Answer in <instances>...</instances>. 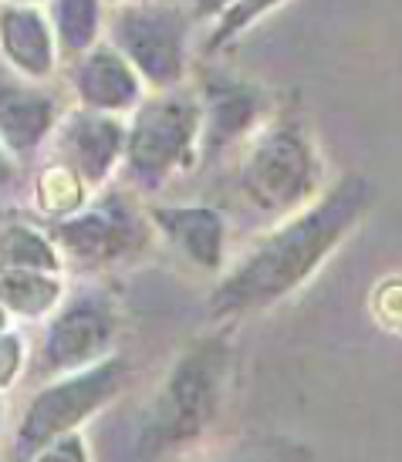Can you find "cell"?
I'll return each instance as SVG.
<instances>
[{
	"mask_svg": "<svg viewBox=\"0 0 402 462\" xmlns=\"http://www.w3.org/2000/svg\"><path fill=\"white\" fill-rule=\"evenodd\" d=\"M376 196L379 189L372 180H365L359 172L341 176L328 193L294 213L271 236H264L223 277L220 287L213 291L210 308L217 314H244V310L271 308L287 294H294L335 254V246L362 223Z\"/></svg>",
	"mask_w": 402,
	"mask_h": 462,
	"instance_id": "6da1fadb",
	"label": "cell"
},
{
	"mask_svg": "<svg viewBox=\"0 0 402 462\" xmlns=\"http://www.w3.org/2000/svg\"><path fill=\"white\" fill-rule=\"evenodd\" d=\"M324 169L298 98L277 108L247 145L240 162V196L264 217H294L322 189Z\"/></svg>",
	"mask_w": 402,
	"mask_h": 462,
	"instance_id": "7a4b0ae2",
	"label": "cell"
},
{
	"mask_svg": "<svg viewBox=\"0 0 402 462\" xmlns=\"http://www.w3.org/2000/svg\"><path fill=\"white\" fill-rule=\"evenodd\" d=\"M112 44L153 88H173L186 68V14L169 0L118 4Z\"/></svg>",
	"mask_w": 402,
	"mask_h": 462,
	"instance_id": "3957f363",
	"label": "cell"
},
{
	"mask_svg": "<svg viewBox=\"0 0 402 462\" xmlns=\"http://www.w3.org/2000/svg\"><path fill=\"white\" fill-rule=\"evenodd\" d=\"M203 132V108L186 95H159L139 105L126 139L129 172L139 182L166 180L173 169L190 162Z\"/></svg>",
	"mask_w": 402,
	"mask_h": 462,
	"instance_id": "277c9868",
	"label": "cell"
},
{
	"mask_svg": "<svg viewBox=\"0 0 402 462\" xmlns=\"http://www.w3.org/2000/svg\"><path fill=\"white\" fill-rule=\"evenodd\" d=\"M223 378H227V345L217 337L200 341L176 365L166 395L159 398L149 436H156L163 446H169V442L176 446V442L200 436L203 425L217 411Z\"/></svg>",
	"mask_w": 402,
	"mask_h": 462,
	"instance_id": "5b68a950",
	"label": "cell"
},
{
	"mask_svg": "<svg viewBox=\"0 0 402 462\" xmlns=\"http://www.w3.org/2000/svg\"><path fill=\"white\" fill-rule=\"evenodd\" d=\"M118 382V365H98L89 374H79L65 385L48 388L44 395L34 402V409L27 411L24 429H21V452H34L38 446L58 439L68 432L75 422H81L98 402H102Z\"/></svg>",
	"mask_w": 402,
	"mask_h": 462,
	"instance_id": "8992f818",
	"label": "cell"
},
{
	"mask_svg": "<svg viewBox=\"0 0 402 462\" xmlns=\"http://www.w3.org/2000/svg\"><path fill=\"white\" fill-rule=\"evenodd\" d=\"M71 81H75L79 102L95 112H126L132 105H139V95H143L139 71L118 48H91L89 54H81Z\"/></svg>",
	"mask_w": 402,
	"mask_h": 462,
	"instance_id": "52a82bcc",
	"label": "cell"
},
{
	"mask_svg": "<svg viewBox=\"0 0 402 462\" xmlns=\"http://www.w3.org/2000/svg\"><path fill=\"white\" fill-rule=\"evenodd\" d=\"M126 129L108 112H75L61 129V152L68 155V166L81 180L98 182L116 166L118 152L126 149Z\"/></svg>",
	"mask_w": 402,
	"mask_h": 462,
	"instance_id": "ba28073f",
	"label": "cell"
},
{
	"mask_svg": "<svg viewBox=\"0 0 402 462\" xmlns=\"http://www.w3.org/2000/svg\"><path fill=\"white\" fill-rule=\"evenodd\" d=\"M200 108H203V145L213 152L257 125L264 98L247 81H210Z\"/></svg>",
	"mask_w": 402,
	"mask_h": 462,
	"instance_id": "9c48e42d",
	"label": "cell"
},
{
	"mask_svg": "<svg viewBox=\"0 0 402 462\" xmlns=\"http://www.w3.org/2000/svg\"><path fill=\"white\" fill-rule=\"evenodd\" d=\"M0 51L27 78H48L54 71V41L48 21L27 4L0 7Z\"/></svg>",
	"mask_w": 402,
	"mask_h": 462,
	"instance_id": "30bf717a",
	"label": "cell"
},
{
	"mask_svg": "<svg viewBox=\"0 0 402 462\" xmlns=\"http://www.w3.org/2000/svg\"><path fill=\"white\" fill-rule=\"evenodd\" d=\"M54 125L51 95L4 81L0 85V142L11 152H34Z\"/></svg>",
	"mask_w": 402,
	"mask_h": 462,
	"instance_id": "8fae6325",
	"label": "cell"
},
{
	"mask_svg": "<svg viewBox=\"0 0 402 462\" xmlns=\"http://www.w3.org/2000/svg\"><path fill=\"white\" fill-rule=\"evenodd\" d=\"M108 318L95 304H75L68 308L48 331L44 341V361L51 368H71L81 361L95 358L108 345Z\"/></svg>",
	"mask_w": 402,
	"mask_h": 462,
	"instance_id": "7c38bea8",
	"label": "cell"
},
{
	"mask_svg": "<svg viewBox=\"0 0 402 462\" xmlns=\"http://www.w3.org/2000/svg\"><path fill=\"white\" fill-rule=\"evenodd\" d=\"M61 244L68 246V254L79 260H108L118 257L122 250H129L139 240V230L126 213L118 209H98L89 217L68 219L58 226Z\"/></svg>",
	"mask_w": 402,
	"mask_h": 462,
	"instance_id": "4fadbf2b",
	"label": "cell"
},
{
	"mask_svg": "<svg viewBox=\"0 0 402 462\" xmlns=\"http://www.w3.org/2000/svg\"><path fill=\"white\" fill-rule=\"evenodd\" d=\"M156 223L169 233V240L180 246L186 257L200 267L217 270L223 257V219L217 209L207 206H173L156 209Z\"/></svg>",
	"mask_w": 402,
	"mask_h": 462,
	"instance_id": "5bb4252c",
	"label": "cell"
},
{
	"mask_svg": "<svg viewBox=\"0 0 402 462\" xmlns=\"http://www.w3.org/2000/svg\"><path fill=\"white\" fill-rule=\"evenodd\" d=\"M102 27V0H54V31L68 58H79L95 44Z\"/></svg>",
	"mask_w": 402,
	"mask_h": 462,
	"instance_id": "9a60e30c",
	"label": "cell"
},
{
	"mask_svg": "<svg viewBox=\"0 0 402 462\" xmlns=\"http://www.w3.org/2000/svg\"><path fill=\"white\" fill-rule=\"evenodd\" d=\"M61 294L58 281H51L41 270H7L0 277V300L4 308L17 310V314H44Z\"/></svg>",
	"mask_w": 402,
	"mask_h": 462,
	"instance_id": "2e32d148",
	"label": "cell"
},
{
	"mask_svg": "<svg viewBox=\"0 0 402 462\" xmlns=\"http://www.w3.org/2000/svg\"><path fill=\"white\" fill-rule=\"evenodd\" d=\"M0 263L7 270H41V273L58 270L54 250L27 226H11L0 236Z\"/></svg>",
	"mask_w": 402,
	"mask_h": 462,
	"instance_id": "e0dca14e",
	"label": "cell"
},
{
	"mask_svg": "<svg viewBox=\"0 0 402 462\" xmlns=\"http://www.w3.org/2000/svg\"><path fill=\"white\" fill-rule=\"evenodd\" d=\"M38 199L48 213H71L81 206V176L68 166H48L41 172L38 182Z\"/></svg>",
	"mask_w": 402,
	"mask_h": 462,
	"instance_id": "ac0fdd59",
	"label": "cell"
},
{
	"mask_svg": "<svg viewBox=\"0 0 402 462\" xmlns=\"http://www.w3.org/2000/svg\"><path fill=\"white\" fill-rule=\"evenodd\" d=\"M277 4H285V0H237L234 7L217 21V31L210 34L207 48H223L227 41H234L237 34H244L247 27L254 24V21H260L264 14H271Z\"/></svg>",
	"mask_w": 402,
	"mask_h": 462,
	"instance_id": "d6986e66",
	"label": "cell"
},
{
	"mask_svg": "<svg viewBox=\"0 0 402 462\" xmlns=\"http://www.w3.org/2000/svg\"><path fill=\"white\" fill-rule=\"evenodd\" d=\"M372 310H376L379 324H386L389 331H402V277L379 283L376 297H372Z\"/></svg>",
	"mask_w": 402,
	"mask_h": 462,
	"instance_id": "ffe728a7",
	"label": "cell"
},
{
	"mask_svg": "<svg viewBox=\"0 0 402 462\" xmlns=\"http://www.w3.org/2000/svg\"><path fill=\"white\" fill-rule=\"evenodd\" d=\"M227 462H312V452L291 446V442H277V446H264V449L240 452Z\"/></svg>",
	"mask_w": 402,
	"mask_h": 462,
	"instance_id": "44dd1931",
	"label": "cell"
},
{
	"mask_svg": "<svg viewBox=\"0 0 402 462\" xmlns=\"http://www.w3.org/2000/svg\"><path fill=\"white\" fill-rule=\"evenodd\" d=\"M17 365H21V341L11 334H0V385H11Z\"/></svg>",
	"mask_w": 402,
	"mask_h": 462,
	"instance_id": "7402d4cb",
	"label": "cell"
},
{
	"mask_svg": "<svg viewBox=\"0 0 402 462\" xmlns=\"http://www.w3.org/2000/svg\"><path fill=\"white\" fill-rule=\"evenodd\" d=\"M41 462H85L81 459V446L75 439H68V442H58L51 452H44Z\"/></svg>",
	"mask_w": 402,
	"mask_h": 462,
	"instance_id": "603a6c76",
	"label": "cell"
},
{
	"mask_svg": "<svg viewBox=\"0 0 402 462\" xmlns=\"http://www.w3.org/2000/svg\"><path fill=\"white\" fill-rule=\"evenodd\" d=\"M190 4H193L196 17H217V21H220L223 14L230 11L237 0H190Z\"/></svg>",
	"mask_w": 402,
	"mask_h": 462,
	"instance_id": "cb8c5ba5",
	"label": "cell"
},
{
	"mask_svg": "<svg viewBox=\"0 0 402 462\" xmlns=\"http://www.w3.org/2000/svg\"><path fill=\"white\" fill-rule=\"evenodd\" d=\"M11 180H14V162H11V155H7V145L0 142V189L11 186Z\"/></svg>",
	"mask_w": 402,
	"mask_h": 462,
	"instance_id": "d4e9b609",
	"label": "cell"
},
{
	"mask_svg": "<svg viewBox=\"0 0 402 462\" xmlns=\"http://www.w3.org/2000/svg\"><path fill=\"white\" fill-rule=\"evenodd\" d=\"M4 321H7V314H4V308H0V328H4Z\"/></svg>",
	"mask_w": 402,
	"mask_h": 462,
	"instance_id": "484cf974",
	"label": "cell"
},
{
	"mask_svg": "<svg viewBox=\"0 0 402 462\" xmlns=\"http://www.w3.org/2000/svg\"><path fill=\"white\" fill-rule=\"evenodd\" d=\"M11 4H34V0H11Z\"/></svg>",
	"mask_w": 402,
	"mask_h": 462,
	"instance_id": "4316f807",
	"label": "cell"
},
{
	"mask_svg": "<svg viewBox=\"0 0 402 462\" xmlns=\"http://www.w3.org/2000/svg\"><path fill=\"white\" fill-rule=\"evenodd\" d=\"M122 4H132V0H122Z\"/></svg>",
	"mask_w": 402,
	"mask_h": 462,
	"instance_id": "83f0119b",
	"label": "cell"
}]
</instances>
